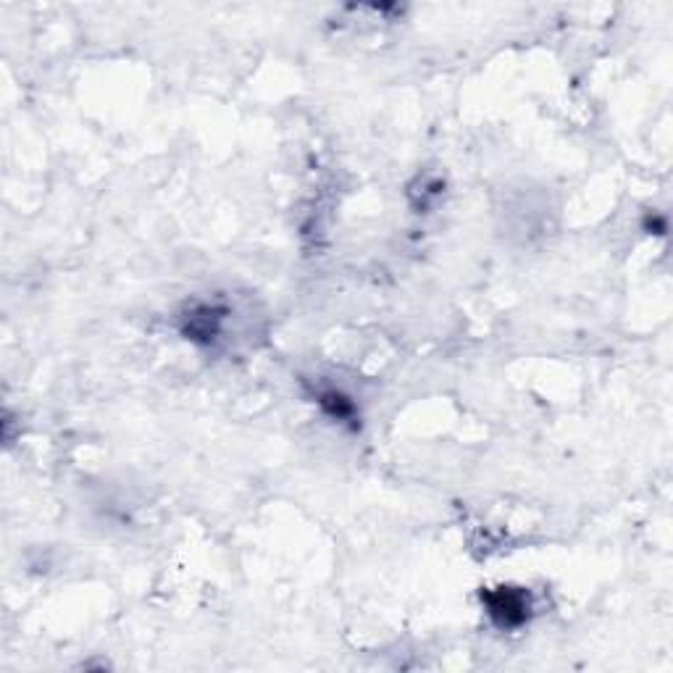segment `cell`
<instances>
[{
	"mask_svg": "<svg viewBox=\"0 0 673 673\" xmlns=\"http://www.w3.org/2000/svg\"><path fill=\"white\" fill-rule=\"evenodd\" d=\"M486 613L492 615L498 626L503 629H515L521 624H526L529 611V594L524 590H515V586H498V590H490L482 594Z\"/></svg>",
	"mask_w": 673,
	"mask_h": 673,
	"instance_id": "cell-1",
	"label": "cell"
}]
</instances>
